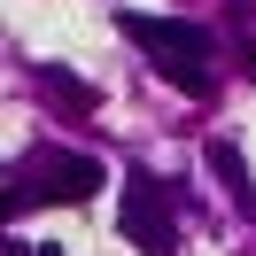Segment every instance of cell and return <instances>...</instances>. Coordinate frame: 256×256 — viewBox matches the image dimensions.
<instances>
[{"label": "cell", "mask_w": 256, "mask_h": 256, "mask_svg": "<svg viewBox=\"0 0 256 256\" xmlns=\"http://www.w3.org/2000/svg\"><path fill=\"white\" fill-rule=\"evenodd\" d=\"M116 32H124L171 86L210 94V70H202V62H210V32H194V24H163V16H140V8H116Z\"/></svg>", "instance_id": "1"}, {"label": "cell", "mask_w": 256, "mask_h": 256, "mask_svg": "<svg viewBox=\"0 0 256 256\" xmlns=\"http://www.w3.org/2000/svg\"><path fill=\"white\" fill-rule=\"evenodd\" d=\"M94 186H101V163H94V156H62V148H47V156H32V163L16 171V202H8V210L24 218L32 202H86Z\"/></svg>", "instance_id": "2"}, {"label": "cell", "mask_w": 256, "mask_h": 256, "mask_svg": "<svg viewBox=\"0 0 256 256\" xmlns=\"http://www.w3.org/2000/svg\"><path fill=\"white\" fill-rule=\"evenodd\" d=\"M124 240H132L140 256H171V248H178L171 202H163V186H156V178H140V171L124 178Z\"/></svg>", "instance_id": "3"}, {"label": "cell", "mask_w": 256, "mask_h": 256, "mask_svg": "<svg viewBox=\"0 0 256 256\" xmlns=\"http://www.w3.org/2000/svg\"><path fill=\"white\" fill-rule=\"evenodd\" d=\"M210 171H218L225 186H240V194H248V171H240V148H225V140H210Z\"/></svg>", "instance_id": "4"}]
</instances>
